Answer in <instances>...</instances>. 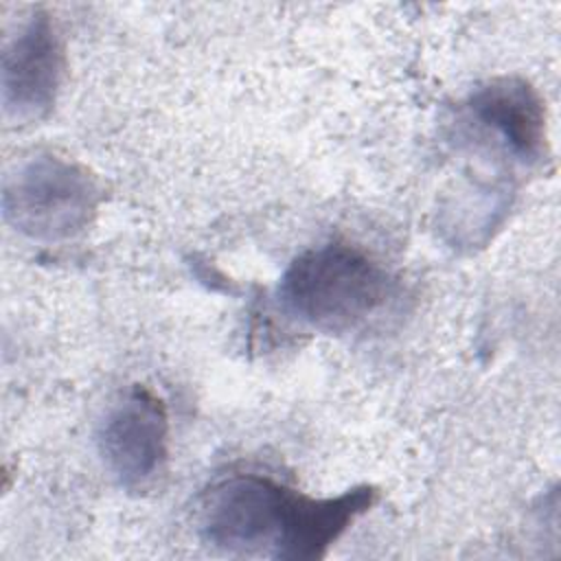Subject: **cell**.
Wrapping results in <instances>:
<instances>
[{
    "mask_svg": "<svg viewBox=\"0 0 561 561\" xmlns=\"http://www.w3.org/2000/svg\"><path fill=\"white\" fill-rule=\"evenodd\" d=\"M388 289L386 270L346 243L302 252L280 278L289 313L324 333H344L364 322L386 302Z\"/></svg>",
    "mask_w": 561,
    "mask_h": 561,
    "instance_id": "1",
    "label": "cell"
},
{
    "mask_svg": "<svg viewBox=\"0 0 561 561\" xmlns=\"http://www.w3.org/2000/svg\"><path fill=\"white\" fill-rule=\"evenodd\" d=\"M302 493L261 473L217 480L199 504L202 537L226 552H267L280 559Z\"/></svg>",
    "mask_w": 561,
    "mask_h": 561,
    "instance_id": "2",
    "label": "cell"
},
{
    "mask_svg": "<svg viewBox=\"0 0 561 561\" xmlns=\"http://www.w3.org/2000/svg\"><path fill=\"white\" fill-rule=\"evenodd\" d=\"M101 191L81 164L39 153L7 178L4 219L31 239L59 241L81 232L94 217Z\"/></svg>",
    "mask_w": 561,
    "mask_h": 561,
    "instance_id": "3",
    "label": "cell"
},
{
    "mask_svg": "<svg viewBox=\"0 0 561 561\" xmlns=\"http://www.w3.org/2000/svg\"><path fill=\"white\" fill-rule=\"evenodd\" d=\"M167 436L169 419L162 399L145 386H134L107 412L99 451L121 486L138 489L160 471L167 458Z\"/></svg>",
    "mask_w": 561,
    "mask_h": 561,
    "instance_id": "4",
    "label": "cell"
},
{
    "mask_svg": "<svg viewBox=\"0 0 561 561\" xmlns=\"http://www.w3.org/2000/svg\"><path fill=\"white\" fill-rule=\"evenodd\" d=\"M0 75L9 118L31 123L53 110L64 75V48L48 13H33L7 44Z\"/></svg>",
    "mask_w": 561,
    "mask_h": 561,
    "instance_id": "5",
    "label": "cell"
},
{
    "mask_svg": "<svg viewBox=\"0 0 561 561\" xmlns=\"http://www.w3.org/2000/svg\"><path fill=\"white\" fill-rule=\"evenodd\" d=\"M469 107L519 160L537 162L546 156V110L528 81L493 79L471 94Z\"/></svg>",
    "mask_w": 561,
    "mask_h": 561,
    "instance_id": "6",
    "label": "cell"
}]
</instances>
